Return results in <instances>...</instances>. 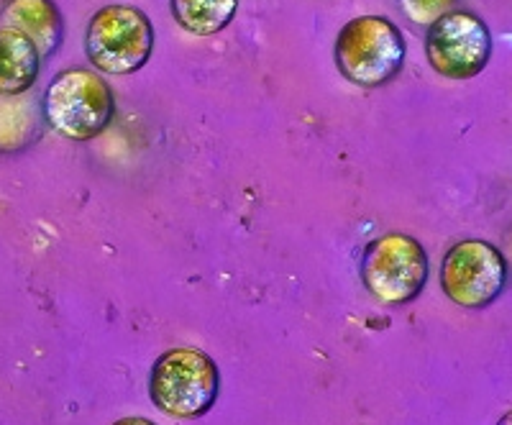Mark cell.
Wrapping results in <instances>:
<instances>
[{"instance_id": "9", "label": "cell", "mask_w": 512, "mask_h": 425, "mask_svg": "<svg viewBox=\"0 0 512 425\" xmlns=\"http://www.w3.org/2000/svg\"><path fill=\"white\" fill-rule=\"evenodd\" d=\"M41 70V54L24 31L0 26V95L13 98L34 88Z\"/></svg>"}, {"instance_id": "10", "label": "cell", "mask_w": 512, "mask_h": 425, "mask_svg": "<svg viewBox=\"0 0 512 425\" xmlns=\"http://www.w3.org/2000/svg\"><path fill=\"white\" fill-rule=\"evenodd\" d=\"M169 11L187 34L216 36L231 26L239 0H169Z\"/></svg>"}, {"instance_id": "12", "label": "cell", "mask_w": 512, "mask_h": 425, "mask_svg": "<svg viewBox=\"0 0 512 425\" xmlns=\"http://www.w3.org/2000/svg\"><path fill=\"white\" fill-rule=\"evenodd\" d=\"M113 425H157V423H154V420H149V418H139V415H134V418L116 420Z\"/></svg>"}, {"instance_id": "6", "label": "cell", "mask_w": 512, "mask_h": 425, "mask_svg": "<svg viewBox=\"0 0 512 425\" xmlns=\"http://www.w3.org/2000/svg\"><path fill=\"white\" fill-rule=\"evenodd\" d=\"M425 59L446 80H474L492 59V31L477 13L456 8L428 26Z\"/></svg>"}, {"instance_id": "1", "label": "cell", "mask_w": 512, "mask_h": 425, "mask_svg": "<svg viewBox=\"0 0 512 425\" xmlns=\"http://www.w3.org/2000/svg\"><path fill=\"white\" fill-rule=\"evenodd\" d=\"M408 44L400 26L387 16H359L341 26L333 62L346 82L374 90L395 80L405 67Z\"/></svg>"}, {"instance_id": "7", "label": "cell", "mask_w": 512, "mask_h": 425, "mask_svg": "<svg viewBox=\"0 0 512 425\" xmlns=\"http://www.w3.org/2000/svg\"><path fill=\"white\" fill-rule=\"evenodd\" d=\"M507 262L495 244L466 239L446 251L441 264V290L464 310H482L505 292Z\"/></svg>"}, {"instance_id": "8", "label": "cell", "mask_w": 512, "mask_h": 425, "mask_svg": "<svg viewBox=\"0 0 512 425\" xmlns=\"http://www.w3.org/2000/svg\"><path fill=\"white\" fill-rule=\"evenodd\" d=\"M3 24L24 31L41 59L52 57L64 39V21L54 0H11L3 8Z\"/></svg>"}, {"instance_id": "5", "label": "cell", "mask_w": 512, "mask_h": 425, "mask_svg": "<svg viewBox=\"0 0 512 425\" xmlns=\"http://www.w3.org/2000/svg\"><path fill=\"white\" fill-rule=\"evenodd\" d=\"M361 282L384 305H408L425 290L431 262L428 251L408 233H384L361 254Z\"/></svg>"}, {"instance_id": "13", "label": "cell", "mask_w": 512, "mask_h": 425, "mask_svg": "<svg viewBox=\"0 0 512 425\" xmlns=\"http://www.w3.org/2000/svg\"><path fill=\"white\" fill-rule=\"evenodd\" d=\"M497 425H512V410H507V413L497 420Z\"/></svg>"}, {"instance_id": "11", "label": "cell", "mask_w": 512, "mask_h": 425, "mask_svg": "<svg viewBox=\"0 0 512 425\" xmlns=\"http://www.w3.org/2000/svg\"><path fill=\"white\" fill-rule=\"evenodd\" d=\"M397 3H400V11L405 13L408 21L418 26H431L446 13L456 11L461 0H397Z\"/></svg>"}, {"instance_id": "2", "label": "cell", "mask_w": 512, "mask_h": 425, "mask_svg": "<svg viewBox=\"0 0 512 425\" xmlns=\"http://www.w3.org/2000/svg\"><path fill=\"white\" fill-rule=\"evenodd\" d=\"M41 113L59 136L82 144L98 139L111 126L116 95L98 72L72 67L49 82L41 98Z\"/></svg>"}, {"instance_id": "4", "label": "cell", "mask_w": 512, "mask_h": 425, "mask_svg": "<svg viewBox=\"0 0 512 425\" xmlns=\"http://www.w3.org/2000/svg\"><path fill=\"white\" fill-rule=\"evenodd\" d=\"M154 44L157 31L152 18L141 8L126 3H113L95 11L85 31V54L93 62V70L113 77L144 70L154 54Z\"/></svg>"}, {"instance_id": "3", "label": "cell", "mask_w": 512, "mask_h": 425, "mask_svg": "<svg viewBox=\"0 0 512 425\" xmlns=\"http://www.w3.org/2000/svg\"><path fill=\"white\" fill-rule=\"evenodd\" d=\"M221 392L216 359L203 349H169L154 361L149 374V397L154 408L180 420H195L208 413Z\"/></svg>"}]
</instances>
